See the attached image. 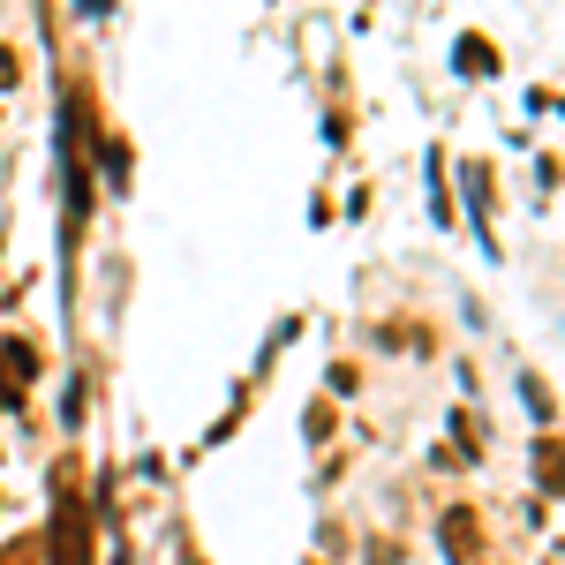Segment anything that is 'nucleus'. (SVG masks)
Wrapping results in <instances>:
<instances>
[{
	"instance_id": "1",
	"label": "nucleus",
	"mask_w": 565,
	"mask_h": 565,
	"mask_svg": "<svg viewBox=\"0 0 565 565\" xmlns=\"http://www.w3.org/2000/svg\"><path fill=\"white\" fill-rule=\"evenodd\" d=\"M53 498H61V513H53V535H45V558L53 565H90L98 521H90V505H84V460H53Z\"/></svg>"
},
{
	"instance_id": "2",
	"label": "nucleus",
	"mask_w": 565,
	"mask_h": 565,
	"mask_svg": "<svg viewBox=\"0 0 565 565\" xmlns=\"http://www.w3.org/2000/svg\"><path fill=\"white\" fill-rule=\"evenodd\" d=\"M437 543H445V558H452V565H476L482 558V513H476V505H452V513L437 521Z\"/></svg>"
},
{
	"instance_id": "3",
	"label": "nucleus",
	"mask_w": 565,
	"mask_h": 565,
	"mask_svg": "<svg viewBox=\"0 0 565 565\" xmlns=\"http://www.w3.org/2000/svg\"><path fill=\"white\" fill-rule=\"evenodd\" d=\"M31 377H39V348L31 340H0V407H15Z\"/></svg>"
},
{
	"instance_id": "4",
	"label": "nucleus",
	"mask_w": 565,
	"mask_h": 565,
	"mask_svg": "<svg viewBox=\"0 0 565 565\" xmlns=\"http://www.w3.org/2000/svg\"><path fill=\"white\" fill-rule=\"evenodd\" d=\"M460 181H468V212H476V242H482V249H498V218H490V167H482V159H468V167H460Z\"/></svg>"
},
{
	"instance_id": "5",
	"label": "nucleus",
	"mask_w": 565,
	"mask_h": 565,
	"mask_svg": "<svg viewBox=\"0 0 565 565\" xmlns=\"http://www.w3.org/2000/svg\"><path fill=\"white\" fill-rule=\"evenodd\" d=\"M98 181H106L114 196H129V189H136V151H129V136H98Z\"/></svg>"
},
{
	"instance_id": "6",
	"label": "nucleus",
	"mask_w": 565,
	"mask_h": 565,
	"mask_svg": "<svg viewBox=\"0 0 565 565\" xmlns=\"http://www.w3.org/2000/svg\"><path fill=\"white\" fill-rule=\"evenodd\" d=\"M452 68H460V76H498V68H505V61H498V45L482 39V31H460V45H452Z\"/></svg>"
},
{
	"instance_id": "7",
	"label": "nucleus",
	"mask_w": 565,
	"mask_h": 565,
	"mask_svg": "<svg viewBox=\"0 0 565 565\" xmlns=\"http://www.w3.org/2000/svg\"><path fill=\"white\" fill-rule=\"evenodd\" d=\"M535 490H551V498H565V445L551 430L535 437Z\"/></svg>"
},
{
	"instance_id": "8",
	"label": "nucleus",
	"mask_w": 565,
	"mask_h": 565,
	"mask_svg": "<svg viewBox=\"0 0 565 565\" xmlns=\"http://www.w3.org/2000/svg\"><path fill=\"white\" fill-rule=\"evenodd\" d=\"M452 437H460V460H482V423H476V407H452Z\"/></svg>"
},
{
	"instance_id": "9",
	"label": "nucleus",
	"mask_w": 565,
	"mask_h": 565,
	"mask_svg": "<svg viewBox=\"0 0 565 565\" xmlns=\"http://www.w3.org/2000/svg\"><path fill=\"white\" fill-rule=\"evenodd\" d=\"M0 565H45V535H15V543H0Z\"/></svg>"
},
{
	"instance_id": "10",
	"label": "nucleus",
	"mask_w": 565,
	"mask_h": 565,
	"mask_svg": "<svg viewBox=\"0 0 565 565\" xmlns=\"http://www.w3.org/2000/svg\"><path fill=\"white\" fill-rule=\"evenodd\" d=\"M521 399H527V415H535V423H558V399H551L543 377H521Z\"/></svg>"
},
{
	"instance_id": "11",
	"label": "nucleus",
	"mask_w": 565,
	"mask_h": 565,
	"mask_svg": "<svg viewBox=\"0 0 565 565\" xmlns=\"http://www.w3.org/2000/svg\"><path fill=\"white\" fill-rule=\"evenodd\" d=\"M302 430H309V445H324V437L340 430V415H332V399H309V415H302Z\"/></svg>"
},
{
	"instance_id": "12",
	"label": "nucleus",
	"mask_w": 565,
	"mask_h": 565,
	"mask_svg": "<svg viewBox=\"0 0 565 565\" xmlns=\"http://www.w3.org/2000/svg\"><path fill=\"white\" fill-rule=\"evenodd\" d=\"M23 84V53H15V45H0V90H15Z\"/></svg>"
}]
</instances>
